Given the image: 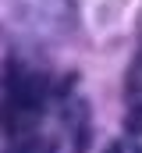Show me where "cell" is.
<instances>
[{"label":"cell","mask_w":142,"mask_h":153,"mask_svg":"<svg viewBox=\"0 0 142 153\" xmlns=\"http://www.w3.org/2000/svg\"><path fill=\"white\" fill-rule=\"evenodd\" d=\"M4 128L7 153H85L92 117L75 82L25 71Z\"/></svg>","instance_id":"obj_1"},{"label":"cell","mask_w":142,"mask_h":153,"mask_svg":"<svg viewBox=\"0 0 142 153\" xmlns=\"http://www.w3.org/2000/svg\"><path fill=\"white\" fill-rule=\"evenodd\" d=\"M21 78H25V68L14 61L7 39L0 36V125H4V117H7L14 96H18V89H21Z\"/></svg>","instance_id":"obj_2"},{"label":"cell","mask_w":142,"mask_h":153,"mask_svg":"<svg viewBox=\"0 0 142 153\" xmlns=\"http://www.w3.org/2000/svg\"><path fill=\"white\" fill-rule=\"evenodd\" d=\"M124 117H128L132 132H142V46L124 78Z\"/></svg>","instance_id":"obj_3"},{"label":"cell","mask_w":142,"mask_h":153,"mask_svg":"<svg viewBox=\"0 0 142 153\" xmlns=\"http://www.w3.org/2000/svg\"><path fill=\"white\" fill-rule=\"evenodd\" d=\"M106 153H142V146H139V143H132V139H121V143H114Z\"/></svg>","instance_id":"obj_4"}]
</instances>
